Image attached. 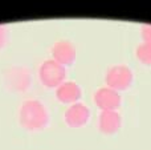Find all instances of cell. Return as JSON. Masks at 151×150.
I'll return each mask as SVG.
<instances>
[{
	"label": "cell",
	"instance_id": "cell-5",
	"mask_svg": "<svg viewBox=\"0 0 151 150\" xmlns=\"http://www.w3.org/2000/svg\"><path fill=\"white\" fill-rule=\"evenodd\" d=\"M91 116L90 108L83 102H76L73 105H69L66 110L64 112V121L69 128H82L89 122Z\"/></svg>",
	"mask_w": 151,
	"mask_h": 150
},
{
	"label": "cell",
	"instance_id": "cell-11",
	"mask_svg": "<svg viewBox=\"0 0 151 150\" xmlns=\"http://www.w3.org/2000/svg\"><path fill=\"white\" fill-rule=\"evenodd\" d=\"M8 40H9V29L5 24H0V49L7 45Z\"/></svg>",
	"mask_w": 151,
	"mask_h": 150
},
{
	"label": "cell",
	"instance_id": "cell-8",
	"mask_svg": "<svg viewBox=\"0 0 151 150\" xmlns=\"http://www.w3.org/2000/svg\"><path fill=\"white\" fill-rule=\"evenodd\" d=\"M97 125L102 134H115L122 126V117L118 110H104L98 114Z\"/></svg>",
	"mask_w": 151,
	"mask_h": 150
},
{
	"label": "cell",
	"instance_id": "cell-1",
	"mask_svg": "<svg viewBox=\"0 0 151 150\" xmlns=\"http://www.w3.org/2000/svg\"><path fill=\"white\" fill-rule=\"evenodd\" d=\"M19 122L28 132H41L49 125L50 114L45 104L36 98L25 100L19 110Z\"/></svg>",
	"mask_w": 151,
	"mask_h": 150
},
{
	"label": "cell",
	"instance_id": "cell-6",
	"mask_svg": "<svg viewBox=\"0 0 151 150\" xmlns=\"http://www.w3.org/2000/svg\"><path fill=\"white\" fill-rule=\"evenodd\" d=\"M50 55H52V60H55L56 63L61 64L66 68V66L74 64L76 57H77V49L70 40L63 39L53 44L52 49H50Z\"/></svg>",
	"mask_w": 151,
	"mask_h": 150
},
{
	"label": "cell",
	"instance_id": "cell-9",
	"mask_svg": "<svg viewBox=\"0 0 151 150\" xmlns=\"http://www.w3.org/2000/svg\"><path fill=\"white\" fill-rule=\"evenodd\" d=\"M56 98L61 104L73 105L80 102L82 98V88L76 81H64L58 88H56Z\"/></svg>",
	"mask_w": 151,
	"mask_h": 150
},
{
	"label": "cell",
	"instance_id": "cell-10",
	"mask_svg": "<svg viewBox=\"0 0 151 150\" xmlns=\"http://www.w3.org/2000/svg\"><path fill=\"white\" fill-rule=\"evenodd\" d=\"M135 56L142 64H145V65H151V43L142 41L141 44L137 47Z\"/></svg>",
	"mask_w": 151,
	"mask_h": 150
},
{
	"label": "cell",
	"instance_id": "cell-3",
	"mask_svg": "<svg viewBox=\"0 0 151 150\" xmlns=\"http://www.w3.org/2000/svg\"><path fill=\"white\" fill-rule=\"evenodd\" d=\"M134 81V73L131 71L130 66L125 65V64H115L107 68L106 74H105V82L106 87L111 88V89L121 92V90H126L131 87Z\"/></svg>",
	"mask_w": 151,
	"mask_h": 150
},
{
	"label": "cell",
	"instance_id": "cell-12",
	"mask_svg": "<svg viewBox=\"0 0 151 150\" xmlns=\"http://www.w3.org/2000/svg\"><path fill=\"white\" fill-rule=\"evenodd\" d=\"M141 36L145 43H151V24H142Z\"/></svg>",
	"mask_w": 151,
	"mask_h": 150
},
{
	"label": "cell",
	"instance_id": "cell-7",
	"mask_svg": "<svg viewBox=\"0 0 151 150\" xmlns=\"http://www.w3.org/2000/svg\"><path fill=\"white\" fill-rule=\"evenodd\" d=\"M93 101L97 108L104 110H117L122 104V96L119 92L111 89L109 87H101L94 92Z\"/></svg>",
	"mask_w": 151,
	"mask_h": 150
},
{
	"label": "cell",
	"instance_id": "cell-2",
	"mask_svg": "<svg viewBox=\"0 0 151 150\" xmlns=\"http://www.w3.org/2000/svg\"><path fill=\"white\" fill-rule=\"evenodd\" d=\"M39 80L45 88L56 89L66 81V68L55 60H45L39 68Z\"/></svg>",
	"mask_w": 151,
	"mask_h": 150
},
{
	"label": "cell",
	"instance_id": "cell-4",
	"mask_svg": "<svg viewBox=\"0 0 151 150\" xmlns=\"http://www.w3.org/2000/svg\"><path fill=\"white\" fill-rule=\"evenodd\" d=\"M4 82L8 87V89L15 90V92H24L32 84L31 72L24 66H12L5 72Z\"/></svg>",
	"mask_w": 151,
	"mask_h": 150
}]
</instances>
